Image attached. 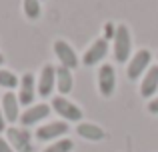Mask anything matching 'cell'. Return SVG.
<instances>
[{"label": "cell", "mask_w": 158, "mask_h": 152, "mask_svg": "<svg viewBox=\"0 0 158 152\" xmlns=\"http://www.w3.org/2000/svg\"><path fill=\"white\" fill-rule=\"evenodd\" d=\"M130 32L124 24H120L116 28V34H114V58L118 62H126L128 56H130Z\"/></svg>", "instance_id": "6da1fadb"}, {"label": "cell", "mask_w": 158, "mask_h": 152, "mask_svg": "<svg viewBox=\"0 0 158 152\" xmlns=\"http://www.w3.org/2000/svg\"><path fill=\"white\" fill-rule=\"evenodd\" d=\"M56 86V68L46 64L40 72V80H38V92L40 96H50L52 88Z\"/></svg>", "instance_id": "52a82bcc"}, {"label": "cell", "mask_w": 158, "mask_h": 152, "mask_svg": "<svg viewBox=\"0 0 158 152\" xmlns=\"http://www.w3.org/2000/svg\"><path fill=\"white\" fill-rule=\"evenodd\" d=\"M72 140H68V138H64V140H58V142H54L52 146H48L44 152H70L72 150Z\"/></svg>", "instance_id": "ac0fdd59"}, {"label": "cell", "mask_w": 158, "mask_h": 152, "mask_svg": "<svg viewBox=\"0 0 158 152\" xmlns=\"http://www.w3.org/2000/svg\"><path fill=\"white\" fill-rule=\"evenodd\" d=\"M52 108L56 110L62 118H66V120H80L82 118L80 108H78L76 104H72V102H68L66 98H60V96L54 98L52 100Z\"/></svg>", "instance_id": "5b68a950"}, {"label": "cell", "mask_w": 158, "mask_h": 152, "mask_svg": "<svg viewBox=\"0 0 158 152\" xmlns=\"http://www.w3.org/2000/svg\"><path fill=\"white\" fill-rule=\"evenodd\" d=\"M0 86H4V88H16L18 86V78L8 70H0Z\"/></svg>", "instance_id": "e0dca14e"}, {"label": "cell", "mask_w": 158, "mask_h": 152, "mask_svg": "<svg viewBox=\"0 0 158 152\" xmlns=\"http://www.w3.org/2000/svg\"><path fill=\"white\" fill-rule=\"evenodd\" d=\"M34 100V76L32 74H24L20 80V94H18V102L24 106H28Z\"/></svg>", "instance_id": "7c38bea8"}, {"label": "cell", "mask_w": 158, "mask_h": 152, "mask_svg": "<svg viewBox=\"0 0 158 152\" xmlns=\"http://www.w3.org/2000/svg\"><path fill=\"white\" fill-rule=\"evenodd\" d=\"M148 110H150L152 114H158V98H154V100L148 104Z\"/></svg>", "instance_id": "44dd1931"}, {"label": "cell", "mask_w": 158, "mask_h": 152, "mask_svg": "<svg viewBox=\"0 0 158 152\" xmlns=\"http://www.w3.org/2000/svg\"><path fill=\"white\" fill-rule=\"evenodd\" d=\"M56 88L60 90V94H68L72 90V74L68 68L60 66L56 70Z\"/></svg>", "instance_id": "5bb4252c"}, {"label": "cell", "mask_w": 158, "mask_h": 152, "mask_svg": "<svg viewBox=\"0 0 158 152\" xmlns=\"http://www.w3.org/2000/svg\"><path fill=\"white\" fill-rule=\"evenodd\" d=\"M2 62H4V56H2V54H0V64H2Z\"/></svg>", "instance_id": "603a6c76"}, {"label": "cell", "mask_w": 158, "mask_h": 152, "mask_svg": "<svg viewBox=\"0 0 158 152\" xmlns=\"http://www.w3.org/2000/svg\"><path fill=\"white\" fill-rule=\"evenodd\" d=\"M0 152H14V150H12V146L8 144L4 138H0Z\"/></svg>", "instance_id": "ffe728a7"}, {"label": "cell", "mask_w": 158, "mask_h": 152, "mask_svg": "<svg viewBox=\"0 0 158 152\" xmlns=\"http://www.w3.org/2000/svg\"><path fill=\"white\" fill-rule=\"evenodd\" d=\"M78 134H80L82 138H86V140H102L104 138V130L98 128V126L94 124H78Z\"/></svg>", "instance_id": "9a60e30c"}, {"label": "cell", "mask_w": 158, "mask_h": 152, "mask_svg": "<svg viewBox=\"0 0 158 152\" xmlns=\"http://www.w3.org/2000/svg\"><path fill=\"white\" fill-rule=\"evenodd\" d=\"M4 120H6V118H4V114H2V106H0V132L4 130Z\"/></svg>", "instance_id": "7402d4cb"}, {"label": "cell", "mask_w": 158, "mask_h": 152, "mask_svg": "<svg viewBox=\"0 0 158 152\" xmlns=\"http://www.w3.org/2000/svg\"><path fill=\"white\" fill-rule=\"evenodd\" d=\"M24 14L30 20L38 18L40 16V2L38 0H24Z\"/></svg>", "instance_id": "2e32d148"}, {"label": "cell", "mask_w": 158, "mask_h": 152, "mask_svg": "<svg viewBox=\"0 0 158 152\" xmlns=\"http://www.w3.org/2000/svg\"><path fill=\"white\" fill-rule=\"evenodd\" d=\"M150 58H152V54L148 50L136 52V56L130 60V66H128V78H132V80L140 78V74H142V72L146 70V66L150 64Z\"/></svg>", "instance_id": "8992f818"}, {"label": "cell", "mask_w": 158, "mask_h": 152, "mask_svg": "<svg viewBox=\"0 0 158 152\" xmlns=\"http://www.w3.org/2000/svg\"><path fill=\"white\" fill-rule=\"evenodd\" d=\"M156 88H158V66H152L148 70V74L144 76L142 84H140V92H142L144 98H148L156 92Z\"/></svg>", "instance_id": "4fadbf2b"}, {"label": "cell", "mask_w": 158, "mask_h": 152, "mask_svg": "<svg viewBox=\"0 0 158 152\" xmlns=\"http://www.w3.org/2000/svg\"><path fill=\"white\" fill-rule=\"evenodd\" d=\"M54 52H56L58 60L62 62V66L64 68H76L78 66V58H76V52L72 50V46H70L68 42H64V40H56L54 42Z\"/></svg>", "instance_id": "3957f363"}, {"label": "cell", "mask_w": 158, "mask_h": 152, "mask_svg": "<svg viewBox=\"0 0 158 152\" xmlns=\"http://www.w3.org/2000/svg\"><path fill=\"white\" fill-rule=\"evenodd\" d=\"M18 106H20V102H18V96H16V94H12V92L4 94V98H2V114H4V118H6L8 122L18 120Z\"/></svg>", "instance_id": "8fae6325"}, {"label": "cell", "mask_w": 158, "mask_h": 152, "mask_svg": "<svg viewBox=\"0 0 158 152\" xmlns=\"http://www.w3.org/2000/svg\"><path fill=\"white\" fill-rule=\"evenodd\" d=\"M106 52H108V44H106L104 38H100V40H96V42H94L92 46L86 50V54H84V58H82V62H84L86 66H92V64L100 62V60L104 58Z\"/></svg>", "instance_id": "9c48e42d"}, {"label": "cell", "mask_w": 158, "mask_h": 152, "mask_svg": "<svg viewBox=\"0 0 158 152\" xmlns=\"http://www.w3.org/2000/svg\"><path fill=\"white\" fill-rule=\"evenodd\" d=\"M66 132H68V124L66 122H52V124L40 126L36 130V138L38 140H52V138H58Z\"/></svg>", "instance_id": "30bf717a"}, {"label": "cell", "mask_w": 158, "mask_h": 152, "mask_svg": "<svg viewBox=\"0 0 158 152\" xmlns=\"http://www.w3.org/2000/svg\"><path fill=\"white\" fill-rule=\"evenodd\" d=\"M48 114H50V106L48 104H36V106H30V108L20 116V122H22V126H32V124H36V122L44 120Z\"/></svg>", "instance_id": "ba28073f"}, {"label": "cell", "mask_w": 158, "mask_h": 152, "mask_svg": "<svg viewBox=\"0 0 158 152\" xmlns=\"http://www.w3.org/2000/svg\"><path fill=\"white\" fill-rule=\"evenodd\" d=\"M114 34H116V28L108 22L106 26H104V36H106V38H114Z\"/></svg>", "instance_id": "d6986e66"}, {"label": "cell", "mask_w": 158, "mask_h": 152, "mask_svg": "<svg viewBox=\"0 0 158 152\" xmlns=\"http://www.w3.org/2000/svg\"><path fill=\"white\" fill-rule=\"evenodd\" d=\"M114 86H116V74H114V68L110 64L100 68L98 72V88H100V94L102 96H112L114 92Z\"/></svg>", "instance_id": "277c9868"}, {"label": "cell", "mask_w": 158, "mask_h": 152, "mask_svg": "<svg viewBox=\"0 0 158 152\" xmlns=\"http://www.w3.org/2000/svg\"><path fill=\"white\" fill-rule=\"evenodd\" d=\"M8 144L12 146V150H18V152H32L34 146L30 142V132L28 130H20V128H8Z\"/></svg>", "instance_id": "7a4b0ae2"}]
</instances>
